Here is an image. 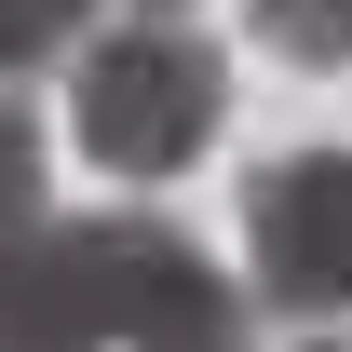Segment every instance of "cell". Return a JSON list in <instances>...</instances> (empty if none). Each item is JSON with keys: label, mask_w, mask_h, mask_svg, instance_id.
<instances>
[{"label": "cell", "mask_w": 352, "mask_h": 352, "mask_svg": "<svg viewBox=\"0 0 352 352\" xmlns=\"http://www.w3.org/2000/svg\"><path fill=\"white\" fill-rule=\"evenodd\" d=\"M217 122H230V54L204 41V28H109V41H82L68 135H82L109 176H176V163H204Z\"/></svg>", "instance_id": "6da1fadb"}, {"label": "cell", "mask_w": 352, "mask_h": 352, "mask_svg": "<svg viewBox=\"0 0 352 352\" xmlns=\"http://www.w3.org/2000/svg\"><path fill=\"white\" fill-rule=\"evenodd\" d=\"M244 285H258V311H298V325H325V311H352V149H285V163L244 176Z\"/></svg>", "instance_id": "7a4b0ae2"}, {"label": "cell", "mask_w": 352, "mask_h": 352, "mask_svg": "<svg viewBox=\"0 0 352 352\" xmlns=\"http://www.w3.org/2000/svg\"><path fill=\"white\" fill-rule=\"evenodd\" d=\"M122 258H135V217H28L0 244V352H109Z\"/></svg>", "instance_id": "3957f363"}, {"label": "cell", "mask_w": 352, "mask_h": 352, "mask_svg": "<svg viewBox=\"0 0 352 352\" xmlns=\"http://www.w3.org/2000/svg\"><path fill=\"white\" fill-rule=\"evenodd\" d=\"M122 352H244V285L163 217H135L122 258Z\"/></svg>", "instance_id": "277c9868"}, {"label": "cell", "mask_w": 352, "mask_h": 352, "mask_svg": "<svg viewBox=\"0 0 352 352\" xmlns=\"http://www.w3.org/2000/svg\"><path fill=\"white\" fill-rule=\"evenodd\" d=\"M285 68H352V0H244Z\"/></svg>", "instance_id": "5b68a950"}, {"label": "cell", "mask_w": 352, "mask_h": 352, "mask_svg": "<svg viewBox=\"0 0 352 352\" xmlns=\"http://www.w3.org/2000/svg\"><path fill=\"white\" fill-rule=\"evenodd\" d=\"M109 0H0V82L14 68H54V54H82V28Z\"/></svg>", "instance_id": "8992f818"}, {"label": "cell", "mask_w": 352, "mask_h": 352, "mask_svg": "<svg viewBox=\"0 0 352 352\" xmlns=\"http://www.w3.org/2000/svg\"><path fill=\"white\" fill-rule=\"evenodd\" d=\"M41 217V122L28 109H0V244Z\"/></svg>", "instance_id": "52a82bcc"}, {"label": "cell", "mask_w": 352, "mask_h": 352, "mask_svg": "<svg viewBox=\"0 0 352 352\" xmlns=\"http://www.w3.org/2000/svg\"><path fill=\"white\" fill-rule=\"evenodd\" d=\"M122 28H190V0H122Z\"/></svg>", "instance_id": "ba28073f"}, {"label": "cell", "mask_w": 352, "mask_h": 352, "mask_svg": "<svg viewBox=\"0 0 352 352\" xmlns=\"http://www.w3.org/2000/svg\"><path fill=\"white\" fill-rule=\"evenodd\" d=\"M311 352H352V339H311Z\"/></svg>", "instance_id": "9c48e42d"}]
</instances>
